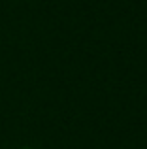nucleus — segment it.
I'll use <instances>...</instances> for the list:
<instances>
[{"mask_svg": "<svg viewBox=\"0 0 147 149\" xmlns=\"http://www.w3.org/2000/svg\"><path fill=\"white\" fill-rule=\"evenodd\" d=\"M23 149H26V147H23Z\"/></svg>", "mask_w": 147, "mask_h": 149, "instance_id": "f257e3e1", "label": "nucleus"}]
</instances>
